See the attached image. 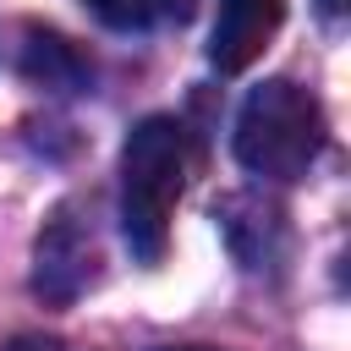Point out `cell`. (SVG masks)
<instances>
[{"mask_svg":"<svg viewBox=\"0 0 351 351\" xmlns=\"http://www.w3.org/2000/svg\"><path fill=\"white\" fill-rule=\"evenodd\" d=\"M329 143V121H324V104L291 82V77H269L258 82L241 110H236V132H230V148H236V165L258 181H302L318 154Z\"/></svg>","mask_w":351,"mask_h":351,"instance_id":"cell-1","label":"cell"},{"mask_svg":"<svg viewBox=\"0 0 351 351\" xmlns=\"http://www.w3.org/2000/svg\"><path fill=\"white\" fill-rule=\"evenodd\" d=\"M186 186V132L170 115H148L121 148V236L132 258L159 263L170 247V214Z\"/></svg>","mask_w":351,"mask_h":351,"instance_id":"cell-2","label":"cell"},{"mask_svg":"<svg viewBox=\"0 0 351 351\" xmlns=\"http://www.w3.org/2000/svg\"><path fill=\"white\" fill-rule=\"evenodd\" d=\"M93 274H99L93 230H88L71 208H60V214L38 230V241H33V291H38L44 302L66 307V302H77V296L93 285Z\"/></svg>","mask_w":351,"mask_h":351,"instance_id":"cell-3","label":"cell"},{"mask_svg":"<svg viewBox=\"0 0 351 351\" xmlns=\"http://www.w3.org/2000/svg\"><path fill=\"white\" fill-rule=\"evenodd\" d=\"M280 22H285V0H219L214 33H208L214 71H225V77L247 71L269 49V38L280 33Z\"/></svg>","mask_w":351,"mask_h":351,"instance_id":"cell-4","label":"cell"},{"mask_svg":"<svg viewBox=\"0 0 351 351\" xmlns=\"http://www.w3.org/2000/svg\"><path fill=\"white\" fill-rule=\"evenodd\" d=\"M27 71L44 77L49 88H82V82H88V66H82V60L66 49V38H55V33H44V38L27 44Z\"/></svg>","mask_w":351,"mask_h":351,"instance_id":"cell-5","label":"cell"},{"mask_svg":"<svg viewBox=\"0 0 351 351\" xmlns=\"http://www.w3.org/2000/svg\"><path fill=\"white\" fill-rule=\"evenodd\" d=\"M104 27H115V33H143V27H154L176 0H82Z\"/></svg>","mask_w":351,"mask_h":351,"instance_id":"cell-6","label":"cell"},{"mask_svg":"<svg viewBox=\"0 0 351 351\" xmlns=\"http://www.w3.org/2000/svg\"><path fill=\"white\" fill-rule=\"evenodd\" d=\"M5 351H60L55 340H44V335H22V340H11Z\"/></svg>","mask_w":351,"mask_h":351,"instance_id":"cell-7","label":"cell"},{"mask_svg":"<svg viewBox=\"0 0 351 351\" xmlns=\"http://www.w3.org/2000/svg\"><path fill=\"white\" fill-rule=\"evenodd\" d=\"M159 351H214V346H159Z\"/></svg>","mask_w":351,"mask_h":351,"instance_id":"cell-8","label":"cell"},{"mask_svg":"<svg viewBox=\"0 0 351 351\" xmlns=\"http://www.w3.org/2000/svg\"><path fill=\"white\" fill-rule=\"evenodd\" d=\"M335 11H340V0H324V16H335Z\"/></svg>","mask_w":351,"mask_h":351,"instance_id":"cell-9","label":"cell"}]
</instances>
